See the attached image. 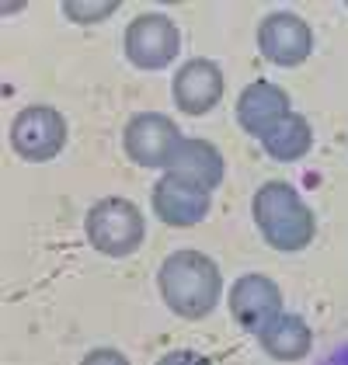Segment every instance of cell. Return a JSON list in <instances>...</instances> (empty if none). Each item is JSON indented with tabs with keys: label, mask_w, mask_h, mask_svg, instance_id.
<instances>
[{
	"label": "cell",
	"mask_w": 348,
	"mask_h": 365,
	"mask_svg": "<svg viewBox=\"0 0 348 365\" xmlns=\"http://www.w3.org/2000/svg\"><path fill=\"white\" fill-rule=\"evenodd\" d=\"M160 296L174 317L181 320H203L209 317L220 292H223V275L220 264L203 251H174L164 257L160 272H157Z\"/></svg>",
	"instance_id": "obj_1"
},
{
	"label": "cell",
	"mask_w": 348,
	"mask_h": 365,
	"mask_svg": "<svg viewBox=\"0 0 348 365\" xmlns=\"http://www.w3.org/2000/svg\"><path fill=\"white\" fill-rule=\"evenodd\" d=\"M251 212L265 244L282 254L303 251L317 237V216L290 181H265L255 192Z\"/></svg>",
	"instance_id": "obj_2"
},
{
	"label": "cell",
	"mask_w": 348,
	"mask_h": 365,
	"mask_svg": "<svg viewBox=\"0 0 348 365\" xmlns=\"http://www.w3.org/2000/svg\"><path fill=\"white\" fill-rule=\"evenodd\" d=\"M87 244L105 257H129L140 251L146 237L143 212L129 202V198H101L87 209L84 216Z\"/></svg>",
	"instance_id": "obj_3"
},
{
	"label": "cell",
	"mask_w": 348,
	"mask_h": 365,
	"mask_svg": "<svg viewBox=\"0 0 348 365\" xmlns=\"http://www.w3.org/2000/svg\"><path fill=\"white\" fill-rule=\"evenodd\" d=\"M122 49L136 70H164L181 53V31L168 14L150 11V14H140V18L129 21Z\"/></svg>",
	"instance_id": "obj_4"
},
{
	"label": "cell",
	"mask_w": 348,
	"mask_h": 365,
	"mask_svg": "<svg viewBox=\"0 0 348 365\" xmlns=\"http://www.w3.org/2000/svg\"><path fill=\"white\" fill-rule=\"evenodd\" d=\"M185 140L181 129L174 125V118L157 112H140L133 115L122 129V146H126V157L133 164H140L146 170H164L168 160L174 157L178 143Z\"/></svg>",
	"instance_id": "obj_5"
},
{
	"label": "cell",
	"mask_w": 348,
	"mask_h": 365,
	"mask_svg": "<svg viewBox=\"0 0 348 365\" xmlns=\"http://www.w3.org/2000/svg\"><path fill=\"white\" fill-rule=\"evenodd\" d=\"M11 146H14L18 157H25L31 164L53 160L66 146V118L49 105L21 108L14 115V125H11Z\"/></svg>",
	"instance_id": "obj_6"
},
{
	"label": "cell",
	"mask_w": 348,
	"mask_h": 365,
	"mask_svg": "<svg viewBox=\"0 0 348 365\" xmlns=\"http://www.w3.org/2000/svg\"><path fill=\"white\" fill-rule=\"evenodd\" d=\"M258 49L275 66H300L314 53V31L292 11H272L258 25Z\"/></svg>",
	"instance_id": "obj_7"
},
{
	"label": "cell",
	"mask_w": 348,
	"mask_h": 365,
	"mask_svg": "<svg viewBox=\"0 0 348 365\" xmlns=\"http://www.w3.org/2000/svg\"><path fill=\"white\" fill-rule=\"evenodd\" d=\"M282 313V289L268 275H240L230 289V317L251 334L265 331Z\"/></svg>",
	"instance_id": "obj_8"
},
{
	"label": "cell",
	"mask_w": 348,
	"mask_h": 365,
	"mask_svg": "<svg viewBox=\"0 0 348 365\" xmlns=\"http://www.w3.org/2000/svg\"><path fill=\"white\" fill-rule=\"evenodd\" d=\"M223 73L213 59H188L171 81L174 108L181 115H205L223 101Z\"/></svg>",
	"instance_id": "obj_9"
},
{
	"label": "cell",
	"mask_w": 348,
	"mask_h": 365,
	"mask_svg": "<svg viewBox=\"0 0 348 365\" xmlns=\"http://www.w3.org/2000/svg\"><path fill=\"white\" fill-rule=\"evenodd\" d=\"M209 205H213L209 192L195 188V185H185L171 174H164L153 185V216L164 226H174V230L199 226L209 216Z\"/></svg>",
	"instance_id": "obj_10"
},
{
	"label": "cell",
	"mask_w": 348,
	"mask_h": 365,
	"mask_svg": "<svg viewBox=\"0 0 348 365\" xmlns=\"http://www.w3.org/2000/svg\"><path fill=\"white\" fill-rule=\"evenodd\" d=\"M290 115H292L290 94L279 84H268V81H255L251 87H244L240 98H237V122H240V129L258 136V140H265Z\"/></svg>",
	"instance_id": "obj_11"
},
{
	"label": "cell",
	"mask_w": 348,
	"mask_h": 365,
	"mask_svg": "<svg viewBox=\"0 0 348 365\" xmlns=\"http://www.w3.org/2000/svg\"><path fill=\"white\" fill-rule=\"evenodd\" d=\"M164 174H171V178L185 181V185H195L203 192H213V188H220V181L227 174V164H223V153L209 140L192 136V140L178 143V150L168 160Z\"/></svg>",
	"instance_id": "obj_12"
},
{
	"label": "cell",
	"mask_w": 348,
	"mask_h": 365,
	"mask_svg": "<svg viewBox=\"0 0 348 365\" xmlns=\"http://www.w3.org/2000/svg\"><path fill=\"white\" fill-rule=\"evenodd\" d=\"M258 344L265 355H272V359H279V362H300V359H307L310 355V348H314V331L307 327V320L303 317H296V313H279L265 331H258Z\"/></svg>",
	"instance_id": "obj_13"
},
{
	"label": "cell",
	"mask_w": 348,
	"mask_h": 365,
	"mask_svg": "<svg viewBox=\"0 0 348 365\" xmlns=\"http://www.w3.org/2000/svg\"><path fill=\"white\" fill-rule=\"evenodd\" d=\"M265 153L272 157V160H279V164H292V160H303L310 150H314V129H310V122L303 118V115L292 112L290 118H282L265 140Z\"/></svg>",
	"instance_id": "obj_14"
},
{
	"label": "cell",
	"mask_w": 348,
	"mask_h": 365,
	"mask_svg": "<svg viewBox=\"0 0 348 365\" xmlns=\"http://www.w3.org/2000/svg\"><path fill=\"white\" fill-rule=\"evenodd\" d=\"M116 11H118V0H66L63 4V14L73 25H98V21L112 18Z\"/></svg>",
	"instance_id": "obj_15"
},
{
	"label": "cell",
	"mask_w": 348,
	"mask_h": 365,
	"mask_svg": "<svg viewBox=\"0 0 348 365\" xmlns=\"http://www.w3.org/2000/svg\"><path fill=\"white\" fill-rule=\"evenodd\" d=\"M81 365H129V359L122 351H116V348H94V351L84 355Z\"/></svg>",
	"instance_id": "obj_16"
},
{
	"label": "cell",
	"mask_w": 348,
	"mask_h": 365,
	"mask_svg": "<svg viewBox=\"0 0 348 365\" xmlns=\"http://www.w3.org/2000/svg\"><path fill=\"white\" fill-rule=\"evenodd\" d=\"M157 365H213V362H209L205 355H199V351H188V348H185V351H168Z\"/></svg>",
	"instance_id": "obj_17"
},
{
	"label": "cell",
	"mask_w": 348,
	"mask_h": 365,
	"mask_svg": "<svg viewBox=\"0 0 348 365\" xmlns=\"http://www.w3.org/2000/svg\"><path fill=\"white\" fill-rule=\"evenodd\" d=\"M324 365H348V344L334 348V351L327 355V362H324Z\"/></svg>",
	"instance_id": "obj_18"
}]
</instances>
